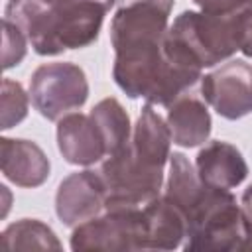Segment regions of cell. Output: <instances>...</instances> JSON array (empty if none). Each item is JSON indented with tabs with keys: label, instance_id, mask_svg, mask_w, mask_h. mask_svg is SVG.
<instances>
[{
	"label": "cell",
	"instance_id": "1",
	"mask_svg": "<svg viewBox=\"0 0 252 252\" xmlns=\"http://www.w3.org/2000/svg\"><path fill=\"white\" fill-rule=\"evenodd\" d=\"M250 18L252 6L228 14L185 10L173 20L165 35L201 69L215 67L240 51Z\"/></svg>",
	"mask_w": 252,
	"mask_h": 252
},
{
	"label": "cell",
	"instance_id": "2",
	"mask_svg": "<svg viewBox=\"0 0 252 252\" xmlns=\"http://www.w3.org/2000/svg\"><path fill=\"white\" fill-rule=\"evenodd\" d=\"M242 217L230 189L207 187L203 201L187 217L185 250H240Z\"/></svg>",
	"mask_w": 252,
	"mask_h": 252
},
{
	"label": "cell",
	"instance_id": "3",
	"mask_svg": "<svg viewBox=\"0 0 252 252\" xmlns=\"http://www.w3.org/2000/svg\"><path fill=\"white\" fill-rule=\"evenodd\" d=\"M104 183L106 207H142L154 197L161 195L165 173L163 169L150 167L134 156L130 144L122 150L108 154L98 167Z\"/></svg>",
	"mask_w": 252,
	"mask_h": 252
},
{
	"label": "cell",
	"instance_id": "4",
	"mask_svg": "<svg viewBox=\"0 0 252 252\" xmlns=\"http://www.w3.org/2000/svg\"><path fill=\"white\" fill-rule=\"evenodd\" d=\"M71 250H146L142 207H106L100 215L77 224Z\"/></svg>",
	"mask_w": 252,
	"mask_h": 252
},
{
	"label": "cell",
	"instance_id": "5",
	"mask_svg": "<svg viewBox=\"0 0 252 252\" xmlns=\"http://www.w3.org/2000/svg\"><path fill=\"white\" fill-rule=\"evenodd\" d=\"M30 96L35 110L43 118L57 122L87 102V75L75 63H43L30 77Z\"/></svg>",
	"mask_w": 252,
	"mask_h": 252
},
{
	"label": "cell",
	"instance_id": "6",
	"mask_svg": "<svg viewBox=\"0 0 252 252\" xmlns=\"http://www.w3.org/2000/svg\"><path fill=\"white\" fill-rule=\"evenodd\" d=\"M173 0H118L110 22L114 53L159 43L169 30Z\"/></svg>",
	"mask_w": 252,
	"mask_h": 252
},
{
	"label": "cell",
	"instance_id": "7",
	"mask_svg": "<svg viewBox=\"0 0 252 252\" xmlns=\"http://www.w3.org/2000/svg\"><path fill=\"white\" fill-rule=\"evenodd\" d=\"M203 100L224 120H238L252 112V65L230 59L201 77Z\"/></svg>",
	"mask_w": 252,
	"mask_h": 252
},
{
	"label": "cell",
	"instance_id": "8",
	"mask_svg": "<svg viewBox=\"0 0 252 252\" xmlns=\"http://www.w3.org/2000/svg\"><path fill=\"white\" fill-rule=\"evenodd\" d=\"M116 0H63L53 6L55 35L63 51L83 49L96 41L104 16Z\"/></svg>",
	"mask_w": 252,
	"mask_h": 252
},
{
	"label": "cell",
	"instance_id": "9",
	"mask_svg": "<svg viewBox=\"0 0 252 252\" xmlns=\"http://www.w3.org/2000/svg\"><path fill=\"white\" fill-rule=\"evenodd\" d=\"M104 205L106 195L98 169H83L67 175L55 193V215L65 226L71 228L100 215Z\"/></svg>",
	"mask_w": 252,
	"mask_h": 252
},
{
	"label": "cell",
	"instance_id": "10",
	"mask_svg": "<svg viewBox=\"0 0 252 252\" xmlns=\"http://www.w3.org/2000/svg\"><path fill=\"white\" fill-rule=\"evenodd\" d=\"M57 148L71 165H94L106 158L102 136L91 114L69 112L57 120Z\"/></svg>",
	"mask_w": 252,
	"mask_h": 252
},
{
	"label": "cell",
	"instance_id": "11",
	"mask_svg": "<svg viewBox=\"0 0 252 252\" xmlns=\"http://www.w3.org/2000/svg\"><path fill=\"white\" fill-rule=\"evenodd\" d=\"M4 18L26 33L37 55L49 57L63 53L55 35L53 6L47 0H10L6 4Z\"/></svg>",
	"mask_w": 252,
	"mask_h": 252
},
{
	"label": "cell",
	"instance_id": "12",
	"mask_svg": "<svg viewBox=\"0 0 252 252\" xmlns=\"http://www.w3.org/2000/svg\"><path fill=\"white\" fill-rule=\"evenodd\" d=\"M2 175L18 187L33 189L47 181L49 159L45 152L32 140L2 138L0 140Z\"/></svg>",
	"mask_w": 252,
	"mask_h": 252
},
{
	"label": "cell",
	"instance_id": "13",
	"mask_svg": "<svg viewBox=\"0 0 252 252\" xmlns=\"http://www.w3.org/2000/svg\"><path fill=\"white\" fill-rule=\"evenodd\" d=\"M195 169L203 183L219 189H234L248 175V163L240 150L222 140L207 142L199 150Z\"/></svg>",
	"mask_w": 252,
	"mask_h": 252
},
{
	"label": "cell",
	"instance_id": "14",
	"mask_svg": "<svg viewBox=\"0 0 252 252\" xmlns=\"http://www.w3.org/2000/svg\"><path fill=\"white\" fill-rule=\"evenodd\" d=\"M171 132L163 116L156 110L154 104L146 102L138 114L136 124L132 126L130 136V150L138 159L148 163L150 167L165 169L169 161V146H171Z\"/></svg>",
	"mask_w": 252,
	"mask_h": 252
},
{
	"label": "cell",
	"instance_id": "15",
	"mask_svg": "<svg viewBox=\"0 0 252 252\" xmlns=\"http://www.w3.org/2000/svg\"><path fill=\"white\" fill-rule=\"evenodd\" d=\"M165 122L171 132L173 144L181 148H197L211 136V114L203 96L191 94L189 91L177 96L167 106Z\"/></svg>",
	"mask_w": 252,
	"mask_h": 252
},
{
	"label": "cell",
	"instance_id": "16",
	"mask_svg": "<svg viewBox=\"0 0 252 252\" xmlns=\"http://www.w3.org/2000/svg\"><path fill=\"white\" fill-rule=\"evenodd\" d=\"M146 219V250H173L183 246L187 222L183 213L163 195L142 205Z\"/></svg>",
	"mask_w": 252,
	"mask_h": 252
},
{
	"label": "cell",
	"instance_id": "17",
	"mask_svg": "<svg viewBox=\"0 0 252 252\" xmlns=\"http://www.w3.org/2000/svg\"><path fill=\"white\" fill-rule=\"evenodd\" d=\"M207 183L201 181L195 165L187 159L185 154L173 152L167 161V177L163 181V197L169 199L185 217L197 209V205L203 201L207 193Z\"/></svg>",
	"mask_w": 252,
	"mask_h": 252
},
{
	"label": "cell",
	"instance_id": "18",
	"mask_svg": "<svg viewBox=\"0 0 252 252\" xmlns=\"http://www.w3.org/2000/svg\"><path fill=\"white\" fill-rule=\"evenodd\" d=\"M89 114L102 136L106 156L122 150L130 142V136H132L130 116L116 98H112V96L102 98L100 102H96L93 106V110Z\"/></svg>",
	"mask_w": 252,
	"mask_h": 252
},
{
	"label": "cell",
	"instance_id": "19",
	"mask_svg": "<svg viewBox=\"0 0 252 252\" xmlns=\"http://www.w3.org/2000/svg\"><path fill=\"white\" fill-rule=\"evenodd\" d=\"M4 250H59L57 234L37 219H22L4 228L0 236Z\"/></svg>",
	"mask_w": 252,
	"mask_h": 252
},
{
	"label": "cell",
	"instance_id": "20",
	"mask_svg": "<svg viewBox=\"0 0 252 252\" xmlns=\"http://www.w3.org/2000/svg\"><path fill=\"white\" fill-rule=\"evenodd\" d=\"M28 106H30V93H26L22 83L6 77L2 81V94H0L2 130H10L18 126L28 116Z\"/></svg>",
	"mask_w": 252,
	"mask_h": 252
},
{
	"label": "cell",
	"instance_id": "21",
	"mask_svg": "<svg viewBox=\"0 0 252 252\" xmlns=\"http://www.w3.org/2000/svg\"><path fill=\"white\" fill-rule=\"evenodd\" d=\"M28 37L26 33L4 18L2 22V69H12L20 65L28 53Z\"/></svg>",
	"mask_w": 252,
	"mask_h": 252
},
{
	"label": "cell",
	"instance_id": "22",
	"mask_svg": "<svg viewBox=\"0 0 252 252\" xmlns=\"http://www.w3.org/2000/svg\"><path fill=\"white\" fill-rule=\"evenodd\" d=\"M240 217H242L240 250H252V185H248L240 197Z\"/></svg>",
	"mask_w": 252,
	"mask_h": 252
},
{
	"label": "cell",
	"instance_id": "23",
	"mask_svg": "<svg viewBox=\"0 0 252 252\" xmlns=\"http://www.w3.org/2000/svg\"><path fill=\"white\" fill-rule=\"evenodd\" d=\"M201 12L207 14H228L252 6V0H193Z\"/></svg>",
	"mask_w": 252,
	"mask_h": 252
},
{
	"label": "cell",
	"instance_id": "24",
	"mask_svg": "<svg viewBox=\"0 0 252 252\" xmlns=\"http://www.w3.org/2000/svg\"><path fill=\"white\" fill-rule=\"evenodd\" d=\"M240 51L246 55V57H252V18L246 26V32H244V37H242V45H240Z\"/></svg>",
	"mask_w": 252,
	"mask_h": 252
},
{
	"label": "cell",
	"instance_id": "25",
	"mask_svg": "<svg viewBox=\"0 0 252 252\" xmlns=\"http://www.w3.org/2000/svg\"><path fill=\"white\" fill-rule=\"evenodd\" d=\"M0 191L4 193V209H2V217H6V215H8V209H10V193H8V187H6V185H2Z\"/></svg>",
	"mask_w": 252,
	"mask_h": 252
},
{
	"label": "cell",
	"instance_id": "26",
	"mask_svg": "<svg viewBox=\"0 0 252 252\" xmlns=\"http://www.w3.org/2000/svg\"><path fill=\"white\" fill-rule=\"evenodd\" d=\"M49 4H59V2H63V0H47Z\"/></svg>",
	"mask_w": 252,
	"mask_h": 252
}]
</instances>
